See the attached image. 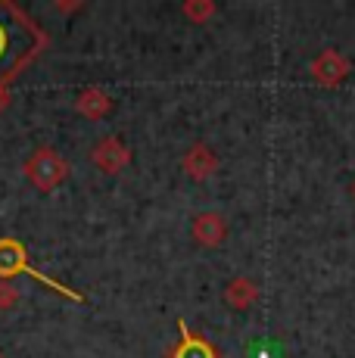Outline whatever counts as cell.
I'll use <instances>...</instances> for the list:
<instances>
[{"label": "cell", "mask_w": 355, "mask_h": 358, "mask_svg": "<svg viewBox=\"0 0 355 358\" xmlns=\"http://www.w3.org/2000/svg\"><path fill=\"white\" fill-rule=\"evenodd\" d=\"M0 358H6V355H3V352H0Z\"/></svg>", "instance_id": "cell-14"}, {"label": "cell", "mask_w": 355, "mask_h": 358, "mask_svg": "<svg viewBox=\"0 0 355 358\" xmlns=\"http://www.w3.org/2000/svg\"><path fill=\"white\" fill-rule=\"evenodd\" d=\"M309 72L315 75L318 85L333 87V85H340V81H343L346 75H349V59H346L340 50H321L318 57L312 59Z\"/></svg>", "instance_id": "cell-4"}, {"label": "cell", "mask_w": 355, "mask_h": 358, "mask_svg": "<svg viewBox=\"0 0 355 358\" xmlns=\"http://www.w3.org/2000/svg\"><path fill=\"white\" fill-rule=\"evenodd\" d=\"M91 159L100 171H106V175H119V171L131 162V150H128L119 137H103V141L94 143Z\"/></svg>", "instance_id": "cell-3"}, {"label": "cell", "mask_w": 355, "mask_h": 358, "mask_svg": "<svg viewBox=\"0 0 355 358\" xmlns=\"http://www.w3.org/2000/svg\"><path fill=\"white\" fill-rule=\"evenodd\" d=\"M256 296H259L256 284H252L249 278H243V274L224 287V302H228L231 308H249L252 302H256Z\"/></svg>", "instance_id": "cell-10"}, {"label": "cell", "mask_w": 355, "mask_h": 358, "mask_svg": "<svg viewBox=\"0 0 355 358\" xmlns=\"http://www.w3.org/2000/svg\"><path fill=\"white\" fill-rule=\"evenodd\" d=\"M181 10H184V16H187V19L203 22V19H209L215 13V3H209V0H187Z\"/></svg>", "instance_id": "cell-11"}, {"label": "cell", "mask_w": 355, "mask_h": 358, "mask_svg": "<svg viewBox=\"0 0 355 358\" xmlns=\"http://www.w3.org/2000/svg\"><path fill=\"white\" fill-rule=\"evenodd\" d=\"M25 268H29V250L16 237H3L0 240V278L10 280L13 274H25Z\"/></svg>", "instance_id": "cell-7"}, {"label": "cell", "mask_w": 355, "mask_h": 358, "mask_svg": "<svg viewBox=\"0 0 355 358\" xmlns=\"http://www.w3.org/2000/svg\"><path fill=\"white\" fill-rule=\"evenodd\" d=\"M184 171H187L194 181H206V178H212L215 175V169H218V159H215V153L209 147H203V143H196V147H190L187 153H184Z\"/></svg>", "instance_id": "cell-8"}, {"label": "cell", "mask_w": 355, "mask_h": 358, "mask_svg": "<svg viewBox=\"0 0 355 358\" xmlns=\"http://www.w3.org/2000/svg\"><path fill=\"white\" fill-rule=\"evenodd\" d=\"M25 175H29V181L35 184L38 190L50 194V190H57L59 184L69 178V162H66L57 150L38 147L35 153L25 159Z\"/></svg>", "instance_id": "cell-2"}, {"label": "cell", "mask_w": 355, "mask_h": 358, "mask_svg": "<svg viewBox=\"0 0 355 358\" xmlns=\"http://www.w3.org/2000/svg\"><path fill=\"white\" fill-rule=\"evenodd\" d=\"M178 330H181V343L172 349V355L168 358H222L218 355V349H215V343L196 336L184 318H178Z\"/></svg>", "instance_id": "cell-6"}, {"label": "cell", "mask_w": 355, "mask_h": 358, "mask_svg": "<svg viewBox=\"0 0 355 358\" xmlns=\"http://www.w3.org/2000/svg\"><path fill=\"white\" fill-rule=\"evenodd\" d=\"M75 109H78L81 115H87V119H103V115L113 109V100H109V94L103 87H85V91L78 94V100H75Z\"/></svg>", "instance_id": "cell-9"}, {"label": "cell", "mask_w": 355, "mask_h": 358, "mask_svg": "<svg viewBox=\"0 0 355 358\" xmlns=\"http://www.w3.org/2000/svg\"><path fill=\"white\" fill-rule=\"evenodd\" d=\"M224 237H228V218L222 212H203L194 218V240L200 246L215 250V246H222Z\"/></svg>", "instance_id": "cell-5"}, {"label": "cell", "mask_w": 355, "mask_h": 358, "mask_svg": "<svg viewBox=\"0 0 355 358\" xmlns=\"http://www.w3.org/2000/svg\"><path fill=\"white\" fill-rule=\"evenodd\" d=\"M44 47V31L29 19L16 3L0 0V109L6 106V91L10 85Z\"/></svg>", "instance_id": "cell-1"}, {"label": "cell", "mask_w": 355, "mask_h": 358, "mask_svg": "<svg viewBox=\"0 0 355 358\" xmlns=\"http://www.w3.org/2000/svg\"><path fill=\"white\" fill-rule=\"evenodd\" d=\"M352 196H355V184H352Z\"/></svg>", "instance_id": "cell-13"}, {"label": "cell", "mask_w": 355, "mask_h": 358, "mask_svg": "<svg viewBox=\"0 0 355 358\" xmlns=\"http://www.w3.org/2000/svg\"><path fill=\"white\" fill-rule=\"evenodd\" d=\"M19 302V290L13 284H0V308H13Z\"/></svg>", "instance_id": "cell-12"}]
</instances>
